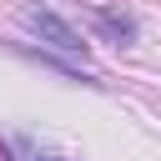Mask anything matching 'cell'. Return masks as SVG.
<instances>
[{
    "label": "cell",
    "instance_id": "1",
    "mask_svg": "<svg viewBox=\"0 0 161 161\" xmlns=\"http://www.w3.org/2000/svg\"><path fill=\"white\" fill-rule=\"evenodd\" d=\"M20 25H25L35 40H45V45H55V50H65V55H86V40L75 35V25L60 20V15L45 10V5H25V10H20Z\"/></svg>",
    "mask_w": 161,
    "mask_h": 161
},
{
    "label": "cell",
    "instance_id": "2",
    "mask_svg": "<svg viewBox=\"0 0 161 161\" xmlns=\"http://www.w3.org/2000/svg\"><path fill=\"white\" fill-rule=\"evenodd\" d=\"M96 25H101L111 40H121V45L136 40V15H126V10H106V5H101V10H96Z\"/></svg>",
    "mask_w": 161,
    "mask_h": 161
}]
</instances>
